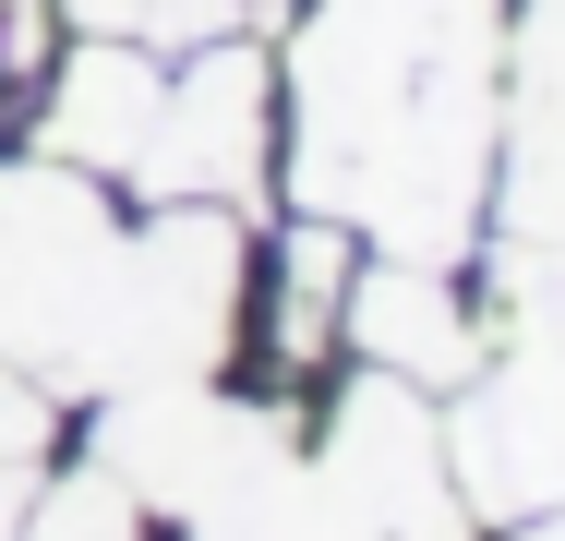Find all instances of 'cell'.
<instances>
[{"mask_svg":"<svg viewBox=\"0 0 565 541\" xmlns=\"http://www.w3.org/2000/svg\"><path fill=\"white\" fill-rule=\"evenodd\" d=\"M289 120L301 216L446 265L493 169V0H313Z\"/></svg>","mask_w":565,"mask_h":541,"instance_id":"1","label":"cell"},{"mask_svg":"<svg viewBox=\"0 0 565 541\" xmlns=\"http://www.w3.org/2000/svg\"><path fill=\"white\" fill-rule=\"evenodd\" d=\"M132 277L145 241L109 216L97 169H0V361L49 397L132 385Z\"/></svg>","mask_w":565,"mask_h":541,"instance_id":"2","label":"cell"},{"mask_svg":"<svg viewBox=\"0 0 565 541\" xmlns=\"http://www.w3.org/2000/svg\"><path fill=\"white\" fill-rule=\"evenodd\" d=\"M265 120H277L265 49L193 36L181 73L157 85V120H145V145H132L120 181H132L145 205H241V193L265 181Z\"/></svg>","mask_w":565,"mask_h":541,"instance_id":"3","label":"cell"},{"mask_svg":"<svg viewBox=\"0 0 565 541\" xmlns=\"http://www.w3.org/2000/svg\"><path fill=\"white\" fill-rule=\"evenodd\" d=\"M49 85H61V97L36 108V145H49L61 169H97V181H120V169H132V145H145V120H157L169 49L120 36V24H85V49H73Z\"/></svg>","mask_w":565,"mask_h":541,"instance_id":"4","label":"cell"},{"mask_svg":"<svg viewBox=\"0 0 565 541\" xmlns=\"http://www.w3.org/2000/svg\"><path fill=\"white\" fill-rule=\"evenodd\" d=\"M349 337H361V361L397 373V385H457V373H481V314L457 301V277L434 253H385V265L349 289Z\"/></svg>","mask_w":565,"mask_h":541,"instance_id":"5","label":"cell"},{"mask_svg":"<svg viewBox=\"0 0 565 541\" xmlns=\"http://www.w3.org/2000/svg\"><path fill=\"white\" fill-rule=\"evenodd\" d=\"M518 193H505V216L542 241V229H565V0H542L530 12V49H518Z\"/></svg>","mask_w":565,"mask_h":541,"instance_id":"6","label":"cell"},{"mask_svg":"<svg viewBox=\"0 0 565 541\" xmlns=\"http://www.w3.org/2000/svg\"><path fill=\"white\" fill-rule=\"evenodd\" d=\"M12 541H145V506L109 469H73V481H36V506H24Z\"/></svg>","mask_w":565,"mask_h":541,"instance_id":"7","label":"cell"},{"mask_svg":"<svg viewBox=\"0 0 565 541\" xmlns=\"http://www.w3.org/2000/svg\"><path fill=\"white\" fill-rule=\"evenodd\" d=\"M49 433H61V397H49V385H24V373L0 361V457L49 469Z\"/></svg>","mask_w":565,"mask_h":541,"instance_id":"8","label":"cell"},{"mask_svg":"<svg viewBox=\"0 0 565 541\" xmlns=\"http://www.w3.org/2000/svg\"><path fill=\"white\" fill-rule=\"evenodd\" d=\"M24 506H36V469H24V457H0V541L24 530Z\"/></svg>","mask_w":565,"mask_h":541,"instance_id":"9","label":"cell"},{"mask_svg":"<svg viewBox=\"0 0 565 541\" xmlns=\"http://www.w3.org/2000/svg\"><path fill=\"white\" fill-rule=\"evenodd\" d=\"M132 12L145 0H73V24H120V36H132Z\"/></svg>","mask_w":565,"mask_h":541,"instance_id":"10","label":"cell"},{"mask_svg":"<svg viewBox=\"0 0 565 541\" xmlns=\"http://www.w3.org/2000/svg\"><path fill=\"white\" fill-rule=\"evenodd\" d=\"M542 541H565V530H542Z\"/></svg>","mask_w":565,"mask_h":541,"instance_id":"11","label":"cell"}]
</instances>
